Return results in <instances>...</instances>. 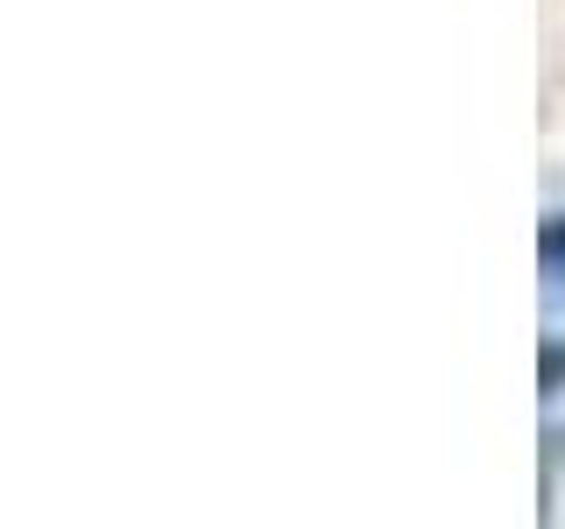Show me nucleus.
<instances>
[{
  "label": "nucleus",
  "instance_id": "obj_1",
  "mask_svg": "<svg viewBox=\"0 0 565 529\" xmlns=\"http://www.w3.org/2000/svg\"><path fill=\"white\" fill-rule=\"evenodd\" d=\"M537 255H544V269H552V276H565V219H544Z\"/></svg>",
  "mask_w": 565,
  "mask_h": 529
},
{
  "label": "nucleus",
  "instance_id": "obj_2",
  "mask_svg": "<svg viewBox=\"0 0 565 529\" xmlns=\"http://www.w3.org/2000/svg\"><path fill=\"white\" fill-rule=\"evenodd\" d=\"M558 375H565V353L544 346V396H558Z\"/></svg>",
  "mask_w": 565,
  "mask_h": 529
}]
</instances>
